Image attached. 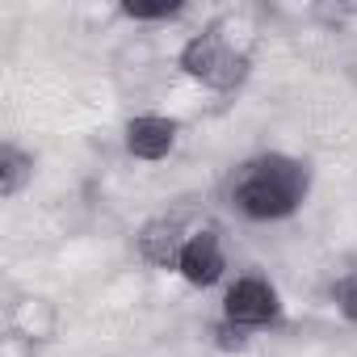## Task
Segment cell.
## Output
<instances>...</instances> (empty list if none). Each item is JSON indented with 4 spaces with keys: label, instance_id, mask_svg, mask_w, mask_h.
<instances>
[{
    "label": "cell",
    "instance_id": "8992f818",
    "mask_svg": "<svg viewBox=\"0 0 357 357\" xmlns=\"http://www.w3.org/2000/svg\"><path fill=\"white\" fill-rule=\"evenodd\" d=\"M176 147V122L164 118V114H135L126 122V151L143 164H155V160H168Z\"/></svg>",
    "mask_w": 357,
    "mask_h": 357
},
{
    "label": "cell",
    "instance_id": "30bf717a",
    "mask_svg": "<svg viewBox=\"0 0 357 357\" xmlns=\"http://www.w3.org/2000/svg\"><path fill=\"white\" fill-rule=\"evenodd\" d=\"M215 336H219V349H248V332L244 328H236V324H227V319H219V328H215Z\"/></svg>",
    "mask_w": 357,
    "mask_h": 357
},
{
    "label": "cell",
    "instance_id": "5b68a950",
    "mask_svg": "<svg viewBox=\"0 0 357 357\" xmlns=\"http://www.w3.org/2000/svg\"><path fill=\"white\" fill-rule=\"evenodd\" d=\"M185 231H181V219H172V215H155L139 227L135 236V248L147 265L155 269H176V261H181V248H185Z\"/></svg>",
    "mask_w": 357,
    "mask_h": 357
},
{
    "label": "cell",
    "instance_id": "277c9868",
    "mask_svg": "<svg viewBox=\"0 0 357 357\" xmlns=\"http://www.w3.org/2000/svg\"><path fill=\"white\" fill-rule=\"evenodd\" d=\"M176 273L198 290H211L227 278V252H223V240H219L215 227L190 231V240L181 248V261H176Z\"/></svg>",
    "mask_w": 357,
    "mask_h": 357
},
{
    "label": "cell",
    "instance_id": "52a82bcc",
    "mask_svg": "<svg viewBox=\"0 0 357 357\" xmlns=\"http://www.w3.org/2000/svg\"><path fill=\"white\" fill-rule=\"evenodd\" d=\"M34 181V155L17 143L0 147V198H17Z\"/></svg>",
    "mask_w": 357,
    "mask_h": 357
},
{
    "label": "cell",
    "instance_id": "3957f363",
    "mask_svg": "<svg viewBox=\"0 0 357 357\" xmlns=\"http://www.w3.org/2000/svg\"><path fill=\"white\" fill-rule=\"evenodd\" d=\"M223 319L244 328V332L278 328L282 324V294H278V286L269 278H261V273H240L223 290Z\"/></svg>",
    "mask_w": 357,
    "mask_h": 357
},
{
    "label": "cell",
    "instance_id": "6da1fadb",
    "mask_svg": "<svg viewBox=\"0 0 357 357\" xmlns=\"http://www.w3.org/2000/svg\"><path fill=\"white\" fill-rule=\"evenodd\" d=\"M307 194H311V164L286 151H261L244 160L227 181V202L248 223H282L303 211Z\"/></svg>",
    "mask_w": 357,
    "mask_h": 357
},
{
    "label": "cell",
    "instance_id": "9c48e42d",
    "mask_svg": "<svg viewBox=\"0 0 357 357\" xmlns=\"http://www.w3.org/2000/svg\"><path fill=\"white\" fill-rule=\"evenodd\" d=\"M332 303L349 324H357V269H349L332 282Z\"/></svg>",
    "mask_w": 357,
    "mask_h": 357
},
{
    "label": "cell",
    "instance_id": "ba28073f",
    "mask_svg": "<svg viewBox=\"0 0 357 357\" xmlns=\"http://www.w3.org/2000/svg\"><path fill=\"white\" fill-rule=\"evenodd\" d=\"M181 13H185L181 0H122V17L130 22H172Z\"/></svg>",
    "mask_w": 357,
    "mask_h": 357
},
{
    "label": "cell",
    "instance_id": "7a4b0ae2",
    "mask_svg": "<svg viewBox=\"0 0 357 357\" xmlns=\"http://www.w3.org/2000/svg\"><path fill=\"white\" fill-rule=\"evenodd\" d=\"M176 68H181L190 80H198L202 89H211V93H236L252 72L248 55L236 51L219 26H206L202 34H194L181 47V55H176Z\"/></svg>",
    "mask_w": 357,
    "mask_h": 357
}]
</instances>
